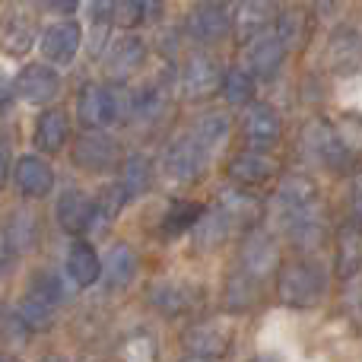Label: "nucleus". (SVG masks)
<instances>
[{
	"mask_svg": "<svg viewBox=\"0 0 362 362\" xmlns=\"http://www.w3.org/2000/svg\"><path fill=\"white\" fill-rule=\"evenodd\" d=\"M76 118L86 131H102L108 124L134 118V93L124 86H99L86 83L76 95Z\"/></svg>",
	"mask_w": 362,
	"mask_h": 362,
	"instance_id": "obj_1",
	"label": "nucleus"
},
{
	"mask_svg": "<svg viewBox=\"0 0 362 362\" xmlns=\"http://www.w3.org/2000/svg\"><path fill=\"white\" fill-rule=\"evenodd\" d=\"M276 296L289 308H312L325 296V274L312 261H289L276 274Z\"/></svg>",
	"mask_w": 362,
	"mask_h": 362,
	"instance_id": "obj_2",
	"label": "nucleus"
},
{
	"mask_svg": "<svg viewBox=\"0 0 362 362\" xmlns=\"http://www.w3.org/2000/svg\"><path fill=\"white\" fill-rule=\"evenodd\" d=\"M74 165L89 175H108V172H118L121 163V146L115 144L108 134L102 131H86L74 146Z\"/></svg>",
	"mask_w": 362,
	"mask_h": 362,
	"instance_id": "obj_3",
	"label": "nucleus"
},
{
	"mask_svg": "<svg viewBox=\"0 0 362 362\" xmlns=\"http://www.w3.org/2000/svg\"><path fill=\"white\" fill-rule=\"evenodd\" d=\"M223 76H226V70L219 67L216 57L197 51V54H191L185 61V67H181V93L194 102L210 99L213 93L223 89Z\"/></svg>",
	"mask_w": 362,
	"mask_h": 362,
	"instance_id": "obj_4",
	"label": "nucleus"
},
{
	"mask_svg": "<svg viewBox=\"0 0 362 362\" xmlns=\"http://www.w3.org/2000/svg\"><path fill=\"white\" fill-rule=\"evenodd\" d=\"M61 93V76L51 64H25L13 80V95L25 102V105H48Z\"/></svg>",
	"mask_w": 362,
	"mask_h": 362,
	"instance_id": "obj_5",
	"label": "nucleus"
},
{
	"mask_svg": "<svg viewBox=\"0 0 362 362\" xmlns=\"http://www.w3.org/2000/svg\"><path fill=\"white\" fill-rule=\"evenodd\" d=\"M242 270L248 276H255L257 283H264L267 276L280 274V248L276 238L264 229H251L242 242Z\"/></svg>",
	"mask_w": 362,
	"mask_h": 362,
	"instance_id": "obj_6",
	"label": "nucleus"
},
{
	"mask_svg": "<svg viewBox=\"0 0 362 362\" xmlns=\"http://www.w3.org/2000/svg\"><path fill=\"white\" fill-rule=\"evenodd\" d=\"M83 45V29L74 19H61V23H51L48 29L38 38V48H42V57L51 64V67H70Z\"/></svg>",
	"mask_w": 362,
	"mask_h": 362,
	"instance_id": "obj_7",
	"label": "nucleus"
},
{
	"mask_svg": "<svg viewBox=\"0 0 362 362\" xmlns=\"http://www.w3.org/2000/svg\"><path fill=\"white\" fill-rule=\"evenodd\" d=\"M242 134H245V140H248V150L267 153L270 146H276L283 137L280 112H276L274 105H267V102L248 105V112H245V118H242Z\"/></svg>",
	"mask_w": 362,
	"mask_h": 362,
	"instance_id": "obj_8",
	"label": "nucleus"
},
{
	"mask_svg": "<svg viewBox=\"0 0 362 362\" xmlns=\"http://www.w3.org/2000/svg\"><path fill=\"white\" fill-rule=\"evenodd\" d=\"M305 146L308 153H312L318 163H325L327 169H350L356 159L350 156V150L344 146V140H340L337 127L327 124V121H312V124L305 127Z\"/></svg>",
	"mask_w": 362,
	"mask_h": 362,
	"instance_id": "obj_9",
	"label": "nucleus"
},
{
	"mask_svg": "<svg viewBox=\"0 0 362 362\" xmlns=\"http://www.w3.org/2000/svg\"><path fill=\"white\" fill-rule=\"evenodd\" d=\"M206 153L200 150V144L187 134V137H178L175 144L165 150V175H169L172 181H178V185H191V181H197L200 175H204L206 169Z\"/></svg>",
	"mask_w": 362,
	"mask_h": 362,
	"instance_id": "obj_10",
	"label": "nucleus"
},
{
	"mask_svg": "<svg viewBox=\"0 0 362 362\" xmlns=\"http://www.w3.org/2000/svg\"><path fill=\"white\" fill-rule=\"evenodd\" d=\"M276 204H280V210H283V219L299 216V213H308V210H318L321 200H318V185H315V178L305 175V172H289V175H283L280 187H276Z\"/></svg>",
	"mask_w": 362,
	"mask_h": 362,
	"instance_id": "obj_11",
	"label": "nucleus"
},
{
	"mask_svg": "<svg viewBox=\"0 0 362 362\" xmlns=\"http://www.w3.org/2000/svg\"><path fill=\"white\" fill-rule=\"evenodd\" d=\"M276 6L274 0H242V6L232 16V35L235 42L251 45L255 38L267 35V29L276 23Z\"/></svg>",
	"mask_w": 362,
	"mask_h": 362,
	"instance_id": "obj_12",
	"label": "nucleus"
},
{
	"mask_svg": "<svg viewBox=\"0 0 362 362\" xmlns=\"http://www.w3.org/2000/svg\"><path fill=\"white\" fill-rule=\"evenodd\" d=\"M13 181H16L19 194L29 200H42L54 191V169L45 163L42 156H19L13 165Z\"/></svg>",
	"mask_w": 362,
	"mask_h": 362,
	"instance_id": "obj_13",
	"label": "nucleus"
},
{
	"mask_svg": "<svg viewBox=\"0 0 362 362\" xmlns=\"http://www.w3.org/2000/svg\"><path fill=\"white\" fill-rule=\"evenodd\" d=\"M232 32V19L226 16L223 6L200 4L187 13V35L200 45H219Z\"/></svg>",
	"mask_w": 362,
	"mask_h": 362,
	"instance_id": "obj_14",
	"label": "nucleus"
},
{
	"mask_svg": "<svg viewBox=\"0 0 362 362\" xmlns=\"http://www.w3.org/2000/svg\"><path fill=\"white\" fill-rule=\"evenodd\" d=\"M95 219V197H89L83 187H67L57 200V223H61L64 232H89Z\"/></svg>",
	"mask_w": 362,
	"mask_h": 362,
	"instance_id": "obj_15",
	"label": "nucleus"
},
{
	"mask_svg": "<svg viewBox=\"0 0 362 362\" xmlns=\"http://www.w3.org/2000/svg\"><path fill=\"white\" fill-rule=\"evenodd\" d=\"M334 270L340 280H353L362 270V223L350 219L337 229V251H334Z\"/></svg>",
	"mask_w": 362,
	"mask_h": 362,
	"instance_id": "obj_16",
	"label": "nucleus"
},
{
	"mask_svg": "<svg viewBox=\"0 0 362 362\" xmlns=\"http://www.w3.org/2000/svg\"><path fill=\"white\" fill-rule=\"evenodd\" d=\"M232 344V331L226 325H216V321H200V325L187 327L185 331V346L191 350V356H223Z\"/></svg>",
	"mask_w": 362,
	"mask_h": 362,
	"instance_id": "obj_17",
	"label": "nucleus"
},
{
	"mask_svg": "<svg viewBox=\"0 0 362 362\" xmlns=\"http://www.w3.org/2000/svg\"><path fill=\"white\" fill-rule=\"evenodd\" d=\"M283 61H286V45L280 42L276 32H267V35L255 38L248 45V70L261 80H270V76L280 74Z\"/></svg>",
	"mask_w": 362,
	"mask_h": 362,
	"instance_id": "obj_18",
	"label": "nucleus"
},
{
	"mask_svg": "<svg viewBox=\"0 0 362 362\" xmlns=\"http://www.w3.org/2000/svg\"><path fill=\"white\" fill-rule=\"evenodd\" d=\"M64 274L70 276L74 289H86L93 283L102 280V257L99 251L89 242H74L67 251V264H64Z\"/></svg>",
	"mask_w": 362,
	"mask_h": 362,
	"instance_id": "obj_19",
	"label": "nucleus"
},
{
	"mask_svg": "<svg viewBox=\"0 0 362 362\" xmlns=\"http://www.w3.org/2000/svg\"><path fill=\"white\" fill-rule=\"evenodd\" d=\"M146 61V42L137 35H121L118 42L108 45V74L115 80L134 76Z\"/></svg>",
	"mask_w": 362,
	"mask_h": 362,
	"instance_id": "obj_20",
	"label": "nucleus"
},
{
	"mask_svg": "<svg viewBox=\"0 0 362 362\" xmlns=\"http://www.w3.org/2000/svg\"><path fill=\"white\" fill-rule=\"evenodd\" d=\"M134 276H137V255L131 245L115 242L102 257V280L108 289H124L134 283Z\"/></svg>",
	"mask_w": 362,
	"mask_h": 362,
	"instance_id": "obj_21",
	"label": "nucleus"
},
{
	"mask_svg": "<svg viewBox=\"0 0 362 362\" xmlns=\"http://www.w3.org/2000/svg\"><path fill=\"white\" fill-rule=\"evenodd\" d=\"M276 172V163L261 150H242L235 159L229 163V175L235 185L242 187H257L264 181H270V175Z\"/></svg>",
	"mask_w": 362,
	"mask_h": 362,
	"instance_id": "obj_22",
	"label": "nucleus"
},
{
	"mask_svg": "<svg viewBox=\"0 0 362 362\" xmlns=\"http://www.w3.org/2000/svg\"><path fill=\"white\" fill-rule=\"evenodd\" d=\"M67 137H70L67 112H61V108H48V112H42V118H38V124H35V146L38 150L48 153V156H54V153L64 150Z\"/></svg>",
	"mask_w": 362,
	"mask_h": 362,
	"instance_id": "obj_23",
	"label": "nucleus"
},
{
	"mask_svg": "<svg viewBox=\"0 0 362 362\" xmlns=\"http://www.w3.org/2000/svg\"><path fill=\"white\" fill-rule=\"evenodd\" d=\"M232 232V219L226 216L223 206H213V210H206L204 216H200V223L194 226V248L197 251H216L219 245L229 238Z\"/></svg>",
	"mask_w": 362,
	"mask_h": 362,
	"instance_id": "obj_24",
	"label": "nucleus"
},
{
	"mask_svg": "<svg viewBox=\"0 0 362 362\" xmlns=\"http://www.w3.org/2000/svg\"><path fill=\"white\" fill-rule=\"evenodd\" d=\"M286 232L289 238L296 242L299 251H315L321 242H325V210H308L299 213V216H289L286 219Z\"/></svg>",
	"mask_w": 362,
	"mask_h": 362,
	"instance_id": "obj_25",
	"label": "nucleus"
},
{
	"mask_svg": "<svg viewBox=\"0 0 362 362\" xmlns=\"http://www.w3.org/2000/svg\"><path fill=\"white\" fill-rule=\"evenodd\" d=\"M4 235L16 255H25V251H32L38 242V216L32 210L16 206V210H10V216H6Z\"/></svg>",
	"mask_w": 362,
	"mask_h": 362,
	"instance_id": "obj_26",
	"label": "nucleus"
},
{
	"mask_svg": "<svg viewBox=\"0 0 362 362\" xmlns=\"http://www.w3.org/2000/svg\"><path fill=\"white\" fill-rule=\"evenodd\" d=\"M35 42V23H32L29 13H10L4 19V32H0V48L6 51L10 57H19L32 48Z\"/></svg>",
	"mask_w": 362,
	"mask_h": 362,
	"instance_id": "obj_27",
	"label": "nucleus"
},
{
	"mask_svg": "<svg viewBox=\"0 0 362 362\" xmlns=\"http://www.w3.org/2000/svg\"><path fill=\"white\" fill-rule=\"evenodd\" d=\"M150 302L163 315L175 318V315H185L187 308H191L194 296H191V289H187L185 283H178V280H159V283H153V289H150Z\"/></svg>",
	"mask_w": 362,
	"mask_h": 362,
	"instance_id": "obj_28",
	"label": "nucleus"
},
{
	"mask_svg": "<svg viewBox=\"0 0 362 362\" xmlns=\"http://www.w3.org/2000/svg\"><path fill=\"white\" fill-rule=\"evenodd\" d=\"M229 127H232V121H229V115H226V112H206L204 118L194 124L191 137L197 140L200 150H204L206 156H213V153H216L219 146L226 144V137H229Z\"/></svg>",
	"mask_w": 362,
	"mask_h": 362,
	"instance_id": "obj_29",
	"label": "nucleus"
},
{
	"mask_svg": "<svg viewBox=\"0 0 362 362\" xmlns=\"http://www.w3.org/2000/svg\"><path fill=\"white\" fill-rule=\"evenodd\" d=\"M226 308L229 312H248V308H255L257 296H261V283L255 280V276H248L242 267L235 270V274L226 280Z\"/></svg>",
	"mask_w": 362,
	"mask_h": 362,
	"instance_id": "obj_30",
	"label": "nucleus"
},
{
	"mask_svg": "<svg viewBox=\"0 0 362 362\" xmlns=\"http://www.w3.org/2000/svg\"><path fill=\"white\" fill-rule=\"evenodd\" d=\"M327 57H331L334 70H353L362 61V38L353 29H340L337 35L331 38Z\"/></svg>",
	"mask_w": 362,
	"mask_h": 362,
	"instance_id": "obj_31",
	"label": "nucleus"
},
{
	"mask_svg": "<svg viewBox=\"0 0 362 362\" xmlns=\"http://www.w3.org/2000/svg\"><path fill=\"white\" fill-rule=\"evenodd\" d=\"M118 181L127 187L131 197H140V194H146L153 187V163L146 156H140V153H134V156H127L124 165H121Z\"/></svg>",
	"mask_w": 362,
	"mask_h": 362,
	"instance_id": "obj_32",
	"label": "nucleus"
},
{
	"mask_svg": "<svg viewBox=\"0 0 362 362\" xmlns=\"http://www.w3.org/2000/svg\"><path fill=\"white\" fill-rule=\"evenodd\" d=\"M223 95L229 105H255V74L248 67H229L223 76Z\"/></svg>",
	"mask_w": 362,
	"mask_h": 362,
	"instance_id": "obj_33",
	"label": "nucleus"
},
{
	"mask_svg": "<svg viewBox=\"0 0 362 362\" xmlns=\"http://www.w3.org/2000/svg\"><path fill=\"white\" fill-rule=\"evenodd\" d=\"M127 200H131V194H127V187L121 185V181L105 185L99 194H95V219H99L102 226L115 223V219H118V213L124 210ZM95 219H93V226H95Z\"/></svg>",
	"mask_w": 362,
	"mask_h": 362,
	"instance_id": "obj_34",
	"label": "nucleus"
},
{
	"mask_svg": "<svg viewBox=\"0 0 362 362\" xmlns=\"http://www.w3.org/2000/svg\"><path fill=\"white\" fill-rule=\"evenodd\" d=\"M204 213H206V210H204L200 204H191V200H178V204H172L169 213H165L163 235L175 238V235H181V232H187V229L194 232V226L200 223V216H204Z\"/></svg>",
	"mask_w": 362,
	"mask_h": 362,
	"instance_id": "obj_35",
	"label": "nucleus"
},
{
	"mask_svg": "<svg viewBox=\"0 0 362 362\" xmlns=\"http://www.w3.org/2000/svg\"><path fill=\"white\" fill-rule=\"evenodd\" d=\"M219 206L226 210V216H229L232 223H255V219L261 216V204H257L255 194H248L245 187L242 191H223Z\"/></svg>",
	"mask_w": 362,
	"mask_h": 362,
	"instance_id": "obj_36",
	"label": "nucleus"
},
{
	"mask_svg": "<svg viewBox=\"0 0 362 362\" xmlns=\"http://www.w3.org/2000/svg\"><path fill=\"white\" fill-rule=\"evenodd\" d=\"M16 312L23 315V321L29 325L32 334H35V331H48V327L54 325V305H51V302H45L42 296H35L32 289L23 296V302H19Z\"/></svg>",
	"mask_w": 362,
	"mask_h": 362,
	"instance_id": "obj_37",
	"label": "nucleus"
},
{
	"mask_svg": "<svg viewBox=\"0 0 362 362\" xmlns=\"http://www.w3.org/2000/svg\"><path fill=\"white\" fill-rule=\"evenodd\" d=\"M70 276L67 274H54V270H42V274H35V280H32V293L42 296L45 302H51V305H61V302L70 299V286H67Z\"/></svg>",
	"mask_w": 362,
	"mask_h": 362,
	"instance_id": "obj_38",
	"label": "nucleus"
},
{
	"mask_svg": "<svg viewBox=\"0 0 362 362\" xmlns=\"http://www.w3.org/2000/svg\"><path fill=\"white\" fill-rule=\"evenodd\" d=\"M276 35H280V42L286 45V51L302 48V45H305V38H308L305 13H299V10H286L280 19H276Z\"/></svg>",
	"mask_w": 362,
	"mask_h": 362,
	"instance_id": "obj_39",
	"label": "nucleus"
},
{
	"mask_svg": "<svg viewBox=\"0 0 362 362\" xmlns=\"http://www.w3.org/2000/svg\"><path fill=\"white\" fill-rule=\"evenodd\" d=\"M108 16H112V25H118V29H137L144 23L140 0H108Z\"/></svg>",
	"mask_w": 362,
	"mask_h": 362,
	"instance_id": "obj_40",
	"label": "nucleus"
},
{
	"mask_svg": "<svg viewBox=\"0 0 362 362\" xmlns=\"http://www.w3.org/2000/svg\"><path fill=\"white\" fill-rule=\"evenodd\" d=\"M165 108V99L159 89H140V93H134V118L140 121H156L159 115H163Z\"/></svg>",
	"mask_w": 362,
	"mask_h": 362,
	"instance_id": "obj_41",
	"label": "nucleus"
},
{
	"mask_svg": "<svg viewBox=\"0 0 362 362\" xmlns=\"http://www.w3.org/2000/svg\"><path fill=\"white\" fill-rule=\"evenodd\" d=\"M0 334H4V340L10 346H23L32 331H29V325L23 321L19 312H4L0 315Z\"/></svg>",
	"mask_w": 362,
	"mask_h": 362,
	"instance_id": "obj_42",
	"label": "nucleus"
},
{
	"mask_svg": "<svg viewBox=\"0 0 362 362\" xmlns=\"http://www.w3.org/2000/svg\"><path fill=\"white\" fill-rule=\"evenodd\" d=\"M340 134V140H344V146L350 150L353 159L362 156V118H344L340 124H334Z\"/></svg>",
	"mask_w": 362,
	"mask_h": 362,
	"instance_id": "obj_43",
	"label": "nucleus"
},
{
	"mask_svg": "<svg viewBox=\"0 0 362 362\" xmlns=\"http://www.w3.org/2000/svg\"><path fill=\"white\" fill-rule=\"evenodd\" d=\"M140 10H144V23H156L163 16V0H140Z\"/></svg>",
	"mask_w": 362,
	"mask_h": 362,
	"instance_id": "obj_44",
	"label": "nucleus"
},
{
	"mask_svg": "<svg viewBox=\"0 0 362 362\" xmlns=\"http://www.w3.org/2000/svg\"><path fill=\"white\" fill-rule=\"evenodd\" d=\"M353 210H356V219L362 223V172L353 175Z\"/></svg>",
	"mask_w": 362,
	"mask_h": 362,
	"instance_id": "obj_45",
	"label": "nucleus"
},
{
	"mask_svg": "<svg viewBox=\"0 0 362 362\" xmlns=\"http://www.w3.org/2000/svg\"><path fill=\"white\" fill-rule=\"evenodd\" d=\"M45 4H48L54 13H61V16H70V13H76L80 0H45Z\"/></svg>",
	"mask_w": 362,
	"mask_h": 362,
	"instance_id": "obj_46",
	"label": "nucleus"
},
{
	"mask_svg": "<svg viewBox=\"0 0 362 362\" xmlns=\"http://www.w3.org/2000/svg\"><path fill=\"white\" fill-rule=\"evenodd\" d=\"M334 4H337V0H315L318 13H331V10H334Z\"/></svg>",
	"mask_w": 362,
	"mask_h": 362,
	"instance_id": "obj_47",
	"label": "nucleus"
},
{
	"mask_svg": "<svg viewBox=\"0 0 362 362\" xmlns=\"http://www.w3.org/2000/svg\"><path fill=\"white\" fill-rule=\"evenodd\" d=\"M6 181V156H4V150H0V185Z\"/></svg>",
	"mask_w": 362,
	"mask_h": 362,
	"instance_id": "obj_48",
	"label": "nucleus"
},
{
	"mask_svg": "<svg viewBox=\"0 0 362 362\" xmlns=\"http://www.w3.org/2000/svg\"><path fill=\"white\" fill-rule=\"evenodd\" d=\"M38 362H67L64 356H57V353H51V356H45V359H38Z\"/></svg>",
	"mask_w": 362,
	"mask_h": 362,
	"instance_id": "obj_49",
	"label": "nucleus"
},
{
	"mask_svg": "<svg viewBox=\"0 0 362 362\" xmlns=\"http://www.w3.org/2000/svg\"><path fill=\"white\" fill-rule=\"evenodd\" d=\"M185 362H210V359H206V356H187Z\"/></svg>",
	"mask_w": 362,
	"mask_h": 362,
	"instance_id": "obj_50",
	"label": "nucleus"
},
{
	"mask_svg": "<svg viewBox=\"0 0 362 362\" xmlns=\"http://www.w3.org/2000/svg\"><path fill=\"white\" fill-rule=\"evenodd\" d=\"M255 362H280V359H274V356H257Z\"/></svg>",
	"mask_w": 362,
	"mask_h": 362,
	"instance_id": "obj_51",
	"label": "nucleus"
},
{
	"mask_svg": "<svg viewBox=\"0 0 362 362\" xmlns=\"http://www.w3.org/2000/svg\"><path fill=\"white\" fill-rule=\"evenodd\" d=\"M210 4H216V6H226V4H235V0H210Z\"/></svg>",
	"mask_w": 362,
	"mask_h": 362,
	"instance_id": "obj_52",
	"label": "nucleus"
},
{
	"mask_svg": "<svg viewBox=\"0 0 362 362\" xmlns=\"http://www.w3.org/2000/svg\"><path fill=\"white\" fill-rule=\"evenodd\" d=\"M0 362H19L16 356H4V359H0Z\"/></svg>",
	"mask_w": 362,
	"mask_h": 362,
	"instance_id": "obj_53",
	"label": "nucleus"
}]
</instances>
